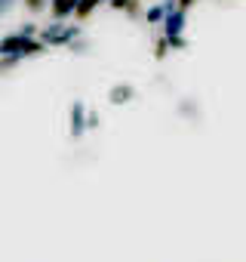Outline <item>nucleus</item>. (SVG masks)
<instances>
[{"instance_id": "obj_1", "label": "nucleus", "mask_w": 246, "mask_h": 262, "mask_svg": "<svg viewBox=\"0 0 246 262\" xmlns=\"http://www.w3.org/2000/svg\"><path fill=\"white\" fill-rule=\"evenodd\" d=\"M43 50V40L40 37H28L22 31L16 34H7L0 37V56L4 59H22V56H37Z\"/></svg>"}, {"instance_id": "obj_2", "label": "nucleus", "mask_w": 246, "mask_h": 262, "mask_svg": "<svg viewBox=\"0 0 246 262\" xmlns=\"http://www.w3.org/2000/svg\"><path fill=\"white\" fill-rule=\"evenodd\" d=\"M77 37V28H68V25H62V19H56V25H50V28H43V34H40V40H43V47H62V43H71Z\"/></svg>"}, {"instance_id": "obj_3", "label": "nucleus", "mask_w": 246, "mask_h": 262, "mask_svg": "<svg viewBox=\"0 0 246 262\" xmlns=\"http://www.w3.org/2000/svg\"><path fill=\"white\" fill-rule=\"evenodd\" d=\"M83 133H86V105L77 99V102L71 105V136L80 139Z\"/></svg>"}, {"instance_id": "obj_4", "label": "nucleus", "mask_w": 246, "mask_h": 262, "mask_svg": "<svg viewBox=\"0 0 246 262\" xmlns=\"http://www.w3.org/2000/svg\"><path fill=\"white\" fill-rule=\"evenodd\" d=\"M133 99H136V86H133V83H114L111 93H108V102H111V105H127V102H133Z\"/></svg>"}, {"instance_id": "obj_5", "label": "nucleus", "mask_w": 246, "mask_h": 262, "mask_svg": "<svg viewBox=\"0 0 246 262\" xmlns=\"http://www.w3.org/2000/svg\"><path fill=\"white\" fill-rule=\"evenodd\" d=\"M74 7H77V0H50V13H53V19H68V16H74Z\"/></svg>"}, {"instance_id": "obj_6", "label": "nucleus", "mask_w": 246, "mask_h": 262, "mask_svg": "<svg viewBox=\"0 0 246 262\" xmlns=\"http://www.w3.org/2000/svg\"><path fill=\"white\" fill-rule=\"evenodd\" d=\"M108 4H111L114 10H123L130 19H139V16H142V0H108Z\"/></svg>"}, {"instance_id": "obj_7", "label": "nucleus", "mask_w": 246, "mask_h": 262, "mask_svg": "<svg viewBox=\"0 0 246 262\" xmlns=\"http://www.w3.org/2000/svg\"><path fill=\"white\" fill-rule=\"evenodd\" d=\"M99 4H108V0H77V7H74V16L77 19H86Z\"/></svg>"}, {"instance_id": "obj_8", "label": "nucleus", "mask_w": 246, "mask_h": 262, "mask_svg": "<svg viewBox=\"0 0 246 262\" xmlns=\"http://www.w3.org/2000/svg\"><path fill=\"white\" fill-rule=\"evenodd\" d=\"M22 7L31 13V16H40V13H46V7H50V0H22Z\"/></svg>"}, {"instance_id": "obj_9", "label": "nucleus", "mask_w": 246, "mask_h": 262, "mask_svg": "<svg viewBox=\"0 0 246 262\" xmlns=\"http://www.w3.org/2000/svg\"><path fill=\"white\" fill-rule=\"evenodd\" d=\"M163 13H166V4H157V7H148V13H145V19H148V25H157V22H163Z\"/></svg>"}, {"instance_id": "obj_10", "label": "nucleus", "mask_w": 246, "mask_h": 262, "mask_svg": "<svg viewBox=\"0 0 246 262\" xmlns=\"http://www.w3.org/2000/svg\"><path fill=\"white\" fill-rule=\"evenodd\" d=\"M166 50H173V47H169V40H166V37H160V40H157V47H154V56H157V59H163V56H166Z\"/></svg>"}, {"instance_id": "obj_11", "label": "nucleus", "mask_w": 246, "mask_h": 262, "mask_svg": "<svg viewBox=\"0 0 246 262\" xmlns=\"http://www.w3.org/2000/svg\"><path fill=\"white\" fill-rule=\"evenodd\" d=\"M19 4V0H0V16H7V13H13V7Z\"/></svg>"}, {"instance_id": "obj_12", "label": "nucleus", "mask_w": 246, "mask_h": 262, "mask_svg": "<svg viewBox=\"0 0 246 262\" xmlns=\"http://www.w3.org/2000/svg\"><path fill=\"white\" fill-rule=\"evenodd\" d=\"M173 4H176L179 10H185V13H188V10H191V7L197 4V0H173Z\"/></svg>"}]
</instances>
